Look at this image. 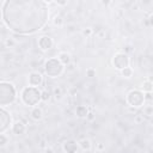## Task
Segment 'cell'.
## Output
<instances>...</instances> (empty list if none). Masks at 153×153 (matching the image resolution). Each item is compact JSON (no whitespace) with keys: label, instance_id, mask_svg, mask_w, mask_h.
Here are the masks:
<instances>
[{"label":"cell","instance_id":"6da1fadb","mask_svg":"<svg viewBox=\"0 0 153 153\" xmlns=\"http://www.w3.org/2000/svg\"><path fill=\"white\" fill-rule=\"evenodd\" d=\"M1 17L13 32L30 35L39 31L48 23L49 7L42 0H7L2 4Z\"/></svg>","mask_w":153,"mask_h":153},{"label":"cell","instance_id":"7a4b0ae2","mask_svg":"<svg viewBox=\"0 0 153 153\" xmlns=\"http://www.w3.org/2000/svg\"><path fill=\"white\" fill-rule=\"evenodd\" d=\"M16 98V87L8 81H0V106H7L13 104Z\"/></svg>","mask_w":153,"mask_h":153},{"label":"cell","instance_id":"3957f363","mask_svg":"<svg viewBox=\"0 0 153 153\" xmlns=\"http://www.w3.org/2000/svg\"><path fill=\"white\" fill-rule=\"evenodd\" d=\"M22 102L27 106H35L41 102V91L38 87L33 86H26L22 90L20 93Z\"/></svg>","mask_w":153,"mask_h":153},{"label":"cell","instance_id":"277c9868","mask_svg":"<svg viewBox=\"0 0 153 153\" xmlns=\"http://www.w3.org/2000/svg\"><path fill=\"white\" fill-rule=\"evenodd\" d=\"M65 71V66L59 61L57 57H50L44 63V73L49 78H57Z\"/></svg>","mask_w":153,"mask_h":153},{"label":"cell","instance_id":"5b68a950","mask_svg":"<svg viewBox=\"0 0 153 153\" xmlns=\"http://www.w3.org/2000/svg\"><path fill=\"white\" fill-rule=\"evenodd\" d=\"M127 103L131 108H140L145 104V94L140 90H133L127 94Z\"/></svg>","mask_w":153,"mask_h":153},{"label":"cell","instance_id":"8992f818","mask_svg":"<svg viewBox=\"0 0 153 153\" xmlns=\"http://www.w3.org/2000/svg\"><path fill=\"white\" fill-rule=\"evenodd\" d=\"M11 126H12V116H11V114L6 109L0 106V134H2L6 130H8Z\"/></svg>","mask_w":153,"mask_h":153},{"label":"cell","instance_id":"52a82bcc","mask_svg":"<svg viewBox=\"0 0 153 153\" xmlns=\"http://www.w3.org/2000/svg\"><path fill=\"white\" fill-rule=\"evenodd\" d=\"M112 65L116 69L122 71L126 67H129V57L124 53H117L112 57Z\"/></svg>","mask_w":153,"mask_h":153},{"label":"cell","instance_id":"ba28073f","mask_svg":"<svg viewBox=\"0 0 153 153\" xmlns=\"http://www.w3.org/2000/svg\"><path fill=\"white\" fill-rule=\"evenodd\" d=\"M27 80H29V85H30V86L38 87V86H41L42 82H43V76H42L41 73H38V72H31V73L29 74Z\"/></svg>","mask_w":153,"mask_h":153},{"label":"cell","instance_id":"9c48e42d","mask_svg":"<svg viewBox=\"0 0 153 153\" xmlns=\"http://www.w3.org/2000/svg\"><path fill=\"white\" fill-rule=\"evenodd\" d=\"M53 45H54V41H53V38L51 37H49V36H42V37H39V39H38V47L42 49V50H49V49H51L53 48Z\"/></svg>","mask_w":153,"mask_h":153},{"label":"cell","instance_id":"30bf717a","mask_svg":"<svg viewBox=\"0 0 153 153\" xmlns=\"http://www.w3.org/2000/svg\"><path fill=\"white\" fill-rule=\"evenodd\" d=\"M62 148H63L65 153H76V151L79 148V145L75 140H67V141L63 142Z\"/></svg>","mask_w":153,"mask_h":153},{"label":"cell","instance_id":"8fae6325","mask_svg":"<svg viewBox=\"0 0 153 153\" xmlns=\"http://www.w3.org/2000/svg\"><path fill=\"white\" fill-rule=\"evenodd\" d=\"M11 130H12V133H13L14 135H23V134H25V131H26V127H25V124H24L23 122L17 121V122L12 123Z\"/></svg>","mask_w":153,"mask_h":153},{"label":"cell","instance_id":"7c38bea8","mask_svg":"<svg viewBox=\"0 0 153 153\" xmlns=\"http://www.w3.org/2000/svg\"><path fill=\"white\" fill-rule=\"evenodd\" d=\"M30 115H31L32 120H35V121H41V120L43 118V111H42V109L38 108V106H35V108L31 110Z\"/></svg>","mask_w":153,"mask_h":153},{"label":"cell","instance_id":"4fadbf2b","mask_svg":"<svg viewBox=\"0 0 153 153\" xmlns=\"http://www.w3.org/2000/svg\"><path fill=\"white\" fill-rule=\"evenodd\" d=\"M88 114V109L85 105H78L75 109V115L79 118H86V115Z\"/></svg>","mask_w":153,"mask_h":153},{"label":"cell","instance_id":"5bb4252c","mask_svg":"<svg viewBox=\"0 0 153 153\" xmlns=\"http://www.w3.org/2000/svg\"><path fill=\"white\" fill-rule=\"evenodd\" d=\"M57 59H59V61H60L63 66H67V65H69V62H71V55H69L67 51H61V53L59 54Z\"/></svg>","mask_w":153,"mask_h":153},{"label":"cell","instance_id":"9a60e30c","mask_svg":"<svg viewBox=\"0 0 153 153\" xmlns=\"http://www.w3.org/2000/svg\"><path fill=\"white\" fill-rule=\"evenodd\" d=\"M79 147L82 148L84 151H90L91 149V141L88 139H81L79 142H78Z\"/></svg>","mask_w":153,"mask_h":153},{"label":"cell","instance_id":"2e32d148","mask_svg":"<svg viewBox=\"0 0 153 153\" xmlns=\"http://www.w3.org/2000/svg\"><path fill=\"white\" fill-rule=\"evenodd\" d=\"M141 88L143 90V92H151V91H152V88H153L152 81H151V80H145V81L142 82Z\"/></svg>","mask_w":153,"mask_h":153},{"label":"cell","instance_id":"e0dca14e","mask_svg":"<svg viewBox=\"0 0 153 153\" xmlns=\"http://www.w3.org/2000/svg\"><path fill=\"white\" fill-rule=\"evenodd\" d=\"M121 74H122V76H124V78H130V76L133 75V69H131L130 67H126V68H123V69L121 71Z\"/></svg>","mask_w":153,"mask_h":153},{"label":"cell","instance_id":"ac0fdd59","mask_svg":"<svg viewBox=\"0 0 153 153\" xmlns=\"http://www.w3.org/2000/svg\"><path fill=\"white\" fill-rule=\"evenodd\" d=\"M49 99H50V92H49L48 90L41 91V100L47 102V100H49Z\"/></svg>","mask_w":153,"mask_h":153},{"label":"cell","instance_id":"d6986e66","mask_svg":"<svg viewBox=\"0 0 153 153\" xmlns=\"http://www.w3.org/2000/svg\"><path fill=\"white\" fill-rule=\"evenodd\" d=\"M8 143V137L2 133L0 134V147H5Z\"/></svg>","mask_w":153,"mask_h":153},{"label":"cell","instance_id":"ffe728a7","mask_svg":"<svg viewBox=\"0 0 153 153\" xmlns=\"http://www.w3.org/2000/svg\"><path fill=\"white\" fill-rule=\"evenodd\" d=\"M62 24H63V19H62V17L56 16V17L54 18V25H56V26H61Z\"/></svg>","mask_w":153,"mask_h":153},{"label":"cell","instance_id":"44dd1931","mask_svg":"<svg viewBox=\"0 0 153 153\" xmlns=\"http://www.w3.org/2000/svg\"><path fill=\"white\" fill-rule=\"evenodd\" d=\"M5 44H6V47H7V48H12V47H14L16 42H14V39H13V38H7V39L5 41Z\"/></svg>","mask_w":153,"mask_h":153},{"label":"cell","instance_id":"7402d4cb","mask_svg":"<svg viewBox=\"0 0 153 153\" xmlns=\"http://www.w3.org/2000/svg\"><path fill=\"white\" fill-rule=\"evenodd\" d=\"M86 76H88V78H93V76H96V69H93V68H88V69H86Z\"/></svg>","mask_w":153,"mask_h":153},{"label":"cell","instance_id":"603a6c76","mask_svg":"<svg viewBox=\"0 0 153 153\" xmlns=\"http://www.w3.org/2000/svg\"><path fill=\"white\" fill-rule=\"evenodd\" d=\"M82 35L86 36V37L91 36V35H92V29H91V27H86V29H84V30H82Z\"/></svg>","mask_w":153,"mask_h":153},{"label":"cell","instance_id":"cb8c5ba5","mask_svg":"<svg viewBox=\"0 0 153 153\" xmlns=\"http://www.w3.org/2000/svg\"><path fill=\"white\" fill-rule=\"evenodd\" d=\"M54 96H55L56 99H57V98H61V88H60V87L54 88Z\"/></svg>","mask_w":153,"mask_h":153},{"label":"cell","instance_id":"d4e9b609","mask_svg":"<svg viewBox=\"0 0 153 153\" xmlns=\"http://www.w3.org/2000/svg\"><path fill=\"white\" fill-rule=\"evenodd\" d=\"M94 117H96V115H94L93 112H90V111H88V114L86 115V120H88V121H93Z\"/></svg>","mask_w":153,"mask_h":153},{"label":"cell","instance_id":"484cf974","mask_svg":"<svg viewBox=\"0 0 153 153\" xmlns=\"http://www.w3.org/2000/svg\"><path fill=\"white\" fill-rule=\"evenodd\" d=\"M145 115H147V116H151V115H152V106H148V108L145 110Z\"/></svg>","mask_w":153,"mask_h":153},{"label":"cell","instance_id":"4316f807","mask_svg":"<svg viewBox=\"0 0 153 153\" xmlns=\"http://www.w3.org/2000/svg\"><path fill=\"white\" fill-rule=\"evenodd\" d=\"M143 94H145V100H146V99H149V100L152 99V94H151V92H146V93H143Z\"/></svg>","mask_w":153,"mask_h":153},{"label":"cell","instance_id":"83f0119b","mask_svg":"<svg viewBox=\"0 0 153 153\" xmlns=\"http://www.w3.org/2000/svg\"><path fill=\"white\" fill-rule=\"evenodd\" d=\"M97 148H98V149H104V145H103V143H99V145L97 146Z\"/></svg>","mask_w":153,"mask_h":153},{"label":"cell","instance_id":"f1b7e54d","mask_svg":"<svg viewBox=\"0 0 153 153\" xmlns=\"http://www.w3.org/2000/svg\"><path fill=\"white\" fill-rule=\"evenodd\" d=\"M57 4H60V5H66L67 1H57Z\"/></svg>","mask_w":153,"mask_h":153}]
</instances>
